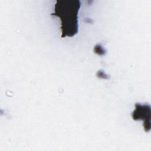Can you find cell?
<instances>
[{"mask_svg": "<svg viewBox=\"0 0 151 151\" xmlns=\"http://www.w3.org/2000/svg\"><path fill=\"white\" fill-rule=\"evenodd\" d=\"M56 15L59 16L62 22L63 33L71 37L77 32V12L79 5L75 4H56Z\"/></svg>", "mask_w": 151, "mask_h": 151, "instance_id": "6da1fadb", "label": "cell"}]
</instances>
